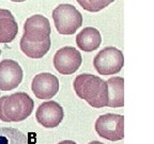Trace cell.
I'll use <instances>...</instances> for the list:
<instances>
[{
    "mask_svg": "<svg viewBox=\"0 0 154 144\" xmlns=\"http://www.w3.org/2000/svg\"><path fill=\"white\" fill-rule=\"evenodd\" d=\"M24 34L22 38L31 42H44L51 40V28L49 20L41 14L30 16L24 25Z\"/></svg>",
    "mask_w": 154,
    "mask_h": 144,
    "instance_id": "52a82bcc",
    "label": "cell"
},
{
    "mask_svg": "<svg viewBox=\"0 0 154 144\" xmlns=\"http://www.w3.org/2000/svg\"><path fill=\"white\" fill-rule=\"evenodd\" d=\"M124 65V57L118 48L109 46L102 49L95 56L93 60V66L96 72L103 76L118 74Z\"/></svg>",
    "mask_w": 154,
    "mask_h": 144,
    "instance_id": "277c9868",
    "label": "cell"
},
{
    "mask_svg": "<svg viewBox=\"0 0 154 144\" xmlns=\"http://www.w3.org/2000/svg\"><path fill=\"white\" fill-rule=\"evenodd\" d=\"M32 134L26 136L16 128H0V144H32Z\"/></svg>",
    "mask_w": 154,
    "mask_h": 144,
    "instance_id": "9a60e30c",
    "label": "cell"
},
{
    "mask_svg": "<svg viewBox=\"0 0 154 144\" xmlns=\"http://www.w3.org/2000/svg\"><path fill=\"white\" fill-rule=\"evenodd\" d=\"M53 19L57 31L63 35L74 34L82 25V16L74 5L59 4L53 11Z\"/></svg>",
    "mask_w": 154,
    "mask_h": 144,
    "instance_id": "3957f363",
    "label": "cell"
},
{
    "mask_svg": "<svg viewBox=\"0 0 154 144\" xmlns=\"http://www.w3.org/2000/svg\"><path fill=\"white\" fill-rule=\"evenodd\" d=\"M18 33V25L9 10L0 9V43L13 42Z\"/></svg>",
    "mask_w": 154,
    "mask_h": 144,
    "instance_id": "8fae6325",
    "label": "cell"
},
{
    "mask_svg": "<svg viewBox=\"0 0 154 144\" xmlns=\"http://www.w3.org/2000/svg\"><path fill=\"white\" fill-rule=\"evenodd\" d=\"M77 96L91 107L103 108L108 103V89L105 80L92 74H80L73 82Z\"/></svg>",
    "mask_w": 154,
    "mask_h": 144,
    "instance_id": "6da1fadb",
    "label": "cell"
},
{
    "mask_svg": "<svg viewBox=\"0 0 154 144\" xmlns=\"http://www.w3.org/2000/svg\"><path fill=\"white\" fill-rule=\"evenodd\" d=\"M58 144H76L74 141H72V140H63V141L59 142Z\"/></svg>",
    "mask_w": 154,
    "mask_h": 144,
    "instance_id": "e0dca14e",
    "label": "cell"
},
{
    "mask_svg": "<svg viewBox=\"0 0 154 144\" xmlns=\"http://www.w3.org/2000/svg\"><path fill=\"white\" fill-rule=\"evenodd\" d=\"M31 90L36 98L51 99L59 91V80L51 73H42L34 76Z\"/></svg>",
    "mask_w": 154,
    "mask_h": 144,
    "instance_id": "30bf717a",
    "label": "cell"
},
{
    "mask_svg": "<svg viewBox=\"0 0 154 144\" xmlns=\"http://www.w3.org/2000/svg\"><path fill=\"white\" fill-rule=\"evenodd\" d=\"M0 55H1V49H0Z\"/></svg>",
    "mask_w": 154,
    "mask_h": 144,
    "instance_id": "d6986e66",
    "label": "cell"
},
{
    "mask_svg": "<svg viewBox=\"0 0 154 144\" xmlns=\"http://www.w3.org/2000/svg\"><path fill=\"white\" fill-rule=\"evenodd\" d=\"M95 131L100 137L109 141H119L124 138V116L107 113L99 116L95 122Z\"/></svg>",
    "mask_w": 154,
    "mask_h": 144,
    "instance_id": "5b68a950",
    "label": "cell"
},
{
    "mask_svg": "<svg viewBox=\"0 0 154 144\" xmlns=\"http://www.w3.org/2000/svg\"><path fill=\"white\" fill-rule=\"evenodd\" d=\"M82 58L75 47L65 46L60 48L54 56V66L61 75H72L82 65Z\"/></svg>",
    "mask_w": 154,
    "mask_h": 144,
    "instance_id": "8992f818",
    "label": "cell"
},
{
    "mask_svg": "<svg viewBox=\"0 0 154 144\" xmlns=\"http://www.w3.org/2000/svg\"><path fill=\"white\" fill-rule=\"evenodd\" d=\"M89 144H104V143H102V142H100V141H92V142H90Z\"/></svg>",
    "mask_w": 154,
    "mask_h": 144,
    "instance_id": "ac0fdd59",
    "label": "cell"
},
{
    "mask_svg": "<svg viewBox=\"0 0 154 144\" xmlns=\"http://www.w3.org/2000/svg\"><path fill=\"white\" fill-rule=\"evenodd\" d=\"M102 36L97 29L93 27H86L76 36V44L80 50L91 52L100 47Z\"/></svg>",
    "mask_w": 154,
    "mask_h": 144,
    "instance_id": "7c38bea8",
    "label": "cell"
},
{
    "mask_svg": "<svg viewBox=\"0 0 154 144\" xmlns=\"http://www.w3.org/2000/svg\"><path fill=\"white\" fill-rule=\"evenodd\" d=\"M20 50L31 59H40L43 58L48 50L51 49V40H47L44 42H31L25 38H20Z\"/></svg>",
    "mask_w": 154,
    "mask_h": 144,
    "instance_id": "5bb4252c",
    "label": "cell"
},
{
    "mask_svg": "<svg viewBox=\"0 0 154 144\" xmlns=\"http://www.w3.org/2000/svg\"><path fill=\"white\" fill-rule=\"evenodd\" d=\"M24 73L20 65L14 60L5 59L0 62V90L11 91L20 84Z\"/></svg>",
    "mask_w": 154,
    "mask_h": 144,
    "instance_id": "ba28073f",
    "label": "cell"
},
{
    "mask_svg": "<svg viewBox=\"0 0 154 144\" xmlns=\"http://www.w3.org/2000/svg\"><path fill=\"white\" fill-rule=\"evenodd\" d=\"M34 101L25 92L0 97V120L2 122H22L31 114Z\"/></svg>",
    "mask_w": 154,
    "mask_h": 144,
    "instance_id": "7a4b0ae2",
    "label": "cell"
},
{
    "mask_svg": "<svg viewBox=\"0 0 154 144\" xmlns=\"http://www.w3.org/2000/svg\"><path fill=\"white\" fill-rule=\"evenodd\" d=\"M63 108L57 101H44L38 106L35 112V118L38 124L45 128H55L63 120Z\"/></svg>",
    "mask_w": 154,
    "mask_h": 144,
    "instance_id": "9c48e42d",
    "label": "cell"
},
{
    "mask_svg": "<svg viewBox=\"0 0 154 144\" xmlns=\"http://www.w3.org/2000/svg\"><path fill=\"white\" fill-rule=\"evenodd\" d=\"M115 0H77L80 7L89 12H99L108 7Z\"/></svg>",
    "mask_w": 154,
    "mask_h": 144,
    "instance_id": "2e32d148",
    "label": "cell"
},
{
    "mask_svg": "<svg viewBox=\"0 0 154 144\" xmlns=\"http://www.w3.org/2000/svg\"><path fill=\"white\" fill-rule=\"evenodd\" d=\"M108 103L111 108H119L124 106V79L122 77H111L107 81Z\"/></svg>",
    "mask_w": 154,
    "mask_h": 144,
    "instance_id": "4fadbf2b",
    "label": "cell"
}]
</instances>
